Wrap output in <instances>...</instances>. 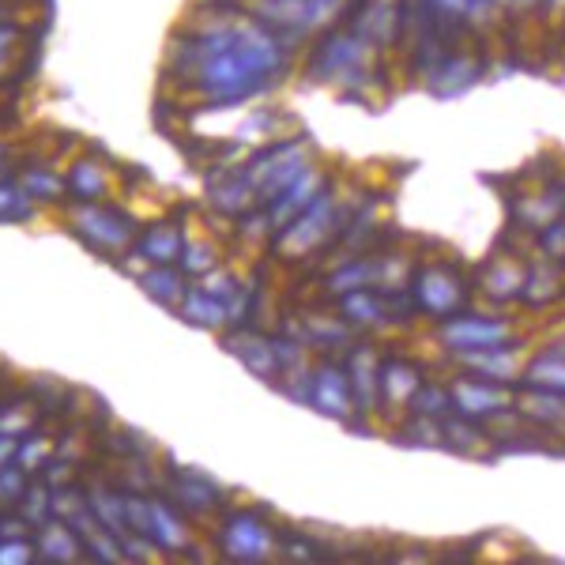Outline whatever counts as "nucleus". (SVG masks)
I'll list each match as a JSON object with an SVG mask.
<instances>
[{
  "mask_svg": "<svg viewBox=\"0 0 565 565\" xmlns=\"http://www.w3.org/2000/svg\"><path fill=\"white\" fill-rule=\"evenodd\" d=\"M20 505H23V521L31 527H42L53 513V490H45L42 482H34V487L23 490Z\"/></svg>",
  "mask_w": 565,
  "mask_h": 565,
  "instance_id": "nucleus-3",
  "label": "nucleus"
},
{
  "mask_svg": "<svg viewBox=\"0 0 565 565\" xmlns=\"http://www.w3.org/2000/svg\"><path fill=\"white\" fill-rule=\"evenodd\" d=\"M26 212V193L23 185H0V218L23 215Z\"/></svg>",
  "mask_w": 565,
  "mask_h": 565,
  "instance_id": "nucleus-9",
  "label": "nucleus"
},
{
  "mask_svg": "<svg viewBox=\"0 0 565 565\" xmlns=\"http://www.w3.org/2000/svg\"><path fill=\"white\" fill-rule=\"evenodd\" d=\"M117 215H106V212H95V207H79L76 215H72V226H76V234H84L90 245H98L103 253H109V245H121L129 238V226L114 223Z\"/></svg>",
  "mask_w": 565,
  "mask_h": 565,
  "instance_id": "nucleus-1",
  "label": "nucleus"
},
{
  "mask_svg": "<svg viewBox=\"0 0 565 565\" xmlns=\"http://www.w3.org/2000/svg\"><path fill=\"white\" fill-rule=\"evenodd\" d=\"M45 457H50V441H26V445H20V449H15V460H20L23 471L42 468Z\"/></svg>",
  "mask_w": 565,
  "mask_h": 565,
  "instance_id": "nucleus-8",
  "label": "nucleus"
},
{
  "mask_svg": "<svg viewBox=\"0 0 565 565\" xmlns=\"http://www.w3.org/2000/svg\"><path fill=\"white\" fill-rule=\"evenodd\" d=\"M26 490V476L20 463H4L0 468V501H20Z\"/></svg>",
  "mask_w": 565,
  "mask_h": 565,
  "instance_id": "nucleus-7",
  "label": "nucleus"
},
{
  "mask_svg": "<svg viewBox=\"0 0 565 565\" xmlns=\"http://www.w3.org/2000/svg\"><path fill=\"white\" fill-rule=\"evenodd\" d=\"M0 540H4V532H0Z\"/></svg>",
  "mask_w": 565,
  "mask_h": 565,
  "instance_id": "nucleus-12",
  "label": "nucleus"
},
{
  "mask_svg": "<svg viewBox=\"0 0 565 565\" xmlns=\"http://www.w3.org/2000/svg\"><path fill=\"white\" fill-rule=\"evenodd\" d=\"M15 449H20V445H15V437L0 434V468H4V463H12V460H15Z\"/></svg>",
  "mask_w": 565,
  "mask_h": 565,
  "instance_id": "nucleus-10",
  "label": "nucleus"
},
{
  "mask_svg": "<svg viewBox=\"0 0 565 565\" xmlns=\"http://www.w3.org/2000/svg\"><path fill=\"white\" fill-rule=\"evenodd\" d=\"M39 558V546H34L26 535L20 540H0V565H23Z\"/></svg>",
  "mask_w": 565,
  "mask_h": 565,
  "instance_id": "nucleus-6",
  "label": "nucleus"
},
{
  "mask_svg": "<svg viewBox=\"0 0 565 565\" xmlns=\"http://www.w3.org/2000/svg\"><path fill=\"white\" fill-rule=\"evenodd\" d=\"M4 154H8V148H4V143H0V159H4Z\"/></svg>",
  "mask_w": 565,
  "mask_h": 565,
  "instance_id": "nucleus-11",
  "label": "nucleus"
},
{
  "mask_svg": "<svg viewBox=\"0 0 565 565\" xmlns=\"http://www.w3.org/2000/svg\"><path fill=\"white\" fill-rule=\"evenodd\" d=\"M20 185H23V193L34 196V200H61L65 196V181L45 174V170H26Z\"/></svg>",
  "mask_w": 565,
  "mask_h": 565,
  "instance_id": "nucleus-4",
  "label": "nucleus"
},
{
  "mask_svg": "<svg viewBox=\"0 0 565 565\" xmlns=\"http://www.w3.org/2000/svg\"><path fill=\"white\" fill-rule=\"evenodd\" d=\"M31 430H34V412H31V404H23V399L0 415V434L23 437V434H31Z\"/></svg>",
  "mask_w": 565,
  "mask_h": 565,
  "instance_id": "nucleus-5",
  "label": "nucleus"
},
{
  "mask_svg": "<svg viewBox=\"0 0 565 565\" xmlns=\"http://www.w3.org/2000/svg\"><path fill=\"white\" fill-rule=\"evenodd\" d=\"M34 546H39V558H50V562H72L79 551L72 527L61 524V521H45L39 527V540H34Z\"/></svg>",
  "mask_w": 565,
  "mask_h": 565,
  "instance_id": "nucleus-2",
  "label": "nucleus"
}]
</instances>
